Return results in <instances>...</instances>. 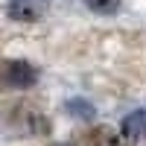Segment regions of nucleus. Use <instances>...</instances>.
Segmentation results:
<instances>
[{"instance_id":"1","label":"nucleus","mask_w":146,"mask_h":146,"mask_svg":"<svg viewBox=\"0 0 146 146\" xmlns=\"http://www.w3.org/2000/svg\"><path fill=\"white\" fill-rule=\"evenodd\" d=\"M3 79L12 85V88H29V85L38 79V73H35V67L27 64V62H9L6 70H3Z\"/></svg>"},{"instance_id":"2","label":"nucleus","mask_w":146,"mask_h":146,"mask_svg":"<svg viewBox=\"0 0 146 146\" xmlns=\"http://www.w3.org/2000/svg\"><path fill=\"white\" fill-rule=\"evenodd\" d=\"M9 15L15 21H38L41 3L38 0H9Z\"/></svg>"},{"instance_id":"3","label":"nucleus","mask_w":146,"mask_h":146,"mask_svg":"<svg viewBox=\"0 0 146 146\" xmlns=\"http://www.w3.org/2000/svg\"><path fill=\"white\" fill-rule=\"evenodd\" d=\"M143 123H146V114H143V111H135L131 117H126V120H123V135L135 140V137L140 135V126H143Z\"/></svg>"},{"instance_id":"4","label":"nucleus","mask_w":146,"mask_h":146,"mask_svg":"<svg viewBox=\"0 0 146 146\" xmlns=\"http://www.w3.org/2000/svg\"><path fill=\"white\" fill-rule=\"evenodd\" d=\"M67 111L73 117H79V120H94V105L85 102V100H70L67 102Z\"/></svg>"},{"instance_id":"5","label":"nucleus","mask_w":146,"mask_h":146,"mask_svg":"<svg viewBox=\"0 0 146 146\" xmlns=\"http://www.w3.org/2000/svg\"><path fill=\"white\" fill-rule=\"evenodd\" d=\"M88 9L100 12V15H108V12H117L120 9V0H85Z\"/></svg>"}]
</instances>
